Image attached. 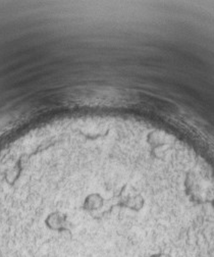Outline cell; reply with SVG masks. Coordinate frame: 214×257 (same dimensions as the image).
<instances>
[{"instance_id": "7a4b0ae2", "label": "cell", "mask_w": 214, "mask_h": 257, "mask_svg": "<svg viewBox=\"0 0 214 257\" xmlns=\"http://www.w3.org/2000/svg\"><path fill=\"white\" fill-rule=\"evenodd\" d=\"M46 227L54 232L69 231L68 217L65 213L60 211H54L50 213L45 219Z\"/></svg>"}, {"instance_id": "6da1fadb", "label": "cell", "mask_w": 214, "mask_h": 257, "mask_svg": "<svg viewBox=\"0 0 214 257\" xmlns=\"http://www.w3.org/2000/svg\"><path fill=\"white\" fill-rule=\"evenodd\" d=\"M118 199L121 206H125L132 210H140L144 204L143 197L134 188L130 186H125L122 188Z\"/></svg>"}, {"instance_id": "3957f363", "label": "cell", "mask_w": 214, "mask_h": 257, "mask_svg": "<svg viewBox=\"0 0 214 257\" xmlns=\"http://www.w3.org/2000/svg\"><path fill=\"white\" fill-rule=\"evenodd\" d=\"M103 205V198L99 194L89 195L84 202V209L88 211L97 210Z\"/></svg>"}, {"instance_id": "277c9868", "label": "cell", "mask_w": 214, "mask_h": 257, "mask_svg": "<svg viewBox=\"0 0 214 257\" xmlns=\"http://www.w3.org/2000/svg\"><path fill=\"white\" fill-rule=\"evenodd\" d=\"M149 257H171L169 254L167 253H163V252H159V253H154L150 255Z\"/></svg>"}]
</instances>
